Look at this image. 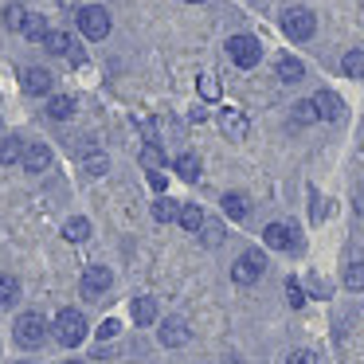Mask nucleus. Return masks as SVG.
I'll return each instance as SVG.
<instances>
[{"label":"nucleus","instance_id":"obj_36","mask_svg":"<svg viewBox=\"0 0 364 364\" xmlns=\"http://www.w3.org/2000/svg\"><path fill=\"white\" fill-rule=\"evenodd\" d=\"M98 337H102V341L118 337V321H102V329H98Z\"/></svg>","mask_w":364,"mask_h":364},{"label":"nucleus","instance_id":"obj_35","mask_svg":"<svg viewBox=\"0 0 364 364\" xmlns=\"http://www.w3.org/2000/svg\"><path fill=\"white\" fill-rule=\"evenodd\" d=\"M286 364H317V356L309 353V348H298V353L286 356Z\"/></svg>","mask_w":364,"mask_h":364},{"label":"nucleus","instance_id":"obj_26","mask_svg":"<svg viewBox=\"0 0 364 364\" xmlns=\"http://www.w3.org/2000/svg\"><path fill=\"white\" fill-rule=\"evenodd\" d=\"M141 168L145 173H161V168H165V153H161L157 145H145L141 149Z\"/></svg>","mask_w":364,"mask_h":364},{"label":"nucleus","instance_id":"obj_16","mask_svg":"<svg viewBox=\"0 0 364 364\" xmlns=\"http://www.w3.org/2000/svg\"><path fill=\"white\" fill-rule=\"evenodd\" d=\"M176 176H184V181H200V173H204V165H200L196 153H181V157L173 161Z\"/></svg>","mask_w":364,"mask_h":364},{"label":"nucleus","instance_id":"obj_7","mask_svg":"<svg viewBox=\"0 0 364 364\" xmlns=\"http://www.w3.org/2000/svg\"><path fill=\"white\" fill-rule=\"evenodd\" d=\"M262 239H267L270 251H301L298 228H294V223H270V228L262 231Z\"/></svg>","mask_w":364,"mask_h":364},{"label":"nucleus","instance_id":"obj_8","mask_svg":"<svg viewBox=\"0 0 364 364\" xmlns=\"http://www.w3.org/2000/svg\"><path fill=\"white\" fill-rule=\"evenodd\" d=\"M114 286V270L110 267H90L87 274H82L79 282V294L82 298H98V294H106Z\"/></svg>","mask_w":364,"mask_h":364},{"label":"nucleus","instance_id":"obj_23","mask_svg":"<svg viewBox=\"0 0 364 364\" xmlns=\"http://www.w3.org/2000/svg\"><path fill=\"white\" fill-rule=\"evenodd\" d=\"M71 114H75V98H67V95H55V98L48 102V118H51V122H67Z\"/></svg>","mask_w":364,"mask_h":364},{"label":"nucleus","instance_id":"obj_14","mask_svg":"<svg viewBox=\"0 0 364 364\" xmlns=\"http://www.w3.org/2000/svg\"><path fill=\"white\" fill-rule=\"evenodd\" d=\"M51 82H55V79H51V71H43V67H28V71H24V90H28V95H36V98L51 95Z\"/></svg>","mask_w":364,"mask_h":364},{"label":"nucleus","instance_id":"obj_39","mask_svg":"<svg viewBox=\"0 0 364 364\" xmlns=\"http://www.w3.org/2000/svg\"><path fill=\"white\" fill-rule=\"evenodd\" d=\"M67 364H82V360H67Z\"/></svg>","mask_w":364,"mask_h":364},{"label":"nucleus","instance_id":"obj_27","mask_svg":"<svg viewBox=\"0 0 364 364\" xmlns=\"http://www.w3.org/2000/svg\"><path fill=\"white\" fill-rule=\"evenodd\" d=\"M20 298V282L12 274H0V306H12Z\"/></svg>","mask_w":364,"mask_h":364},{"label":"nucleus","instance_id":"obj_38","mask_svg":"<svg viewBox=\"0 0 364 364\" xmlns=\"http://www.w3.org/2000/svg\"><path fill=\"white\" fill-rule=\"evenodd\" d=\"M188 4H204V0H188Z\"/></svg>","mask_w":364,"mask_h":364},{"label":"nucleus","instance_id":"obj_19","mask_svg":"<svg viewBox=\"0 0 364 364\" xmlns=\"http://www.w3.org/2000/svg\"><path fill=\"white\" fill-rule=\"evenodd\" d=\"M247 212H251V204H247L243 192H228V196H223V215H228V220H247Z\"/></svg>","mask_w":364,"mask_h":364},{"label":"nucleus","instance_id":"obj_6","mask_svg":"<svg viewBox=\"0 0 364 364\" xmlns=\"http://www.w3.org/2000/svg\"><path fill=\"white\" fill-rule=\"evenodd\" d=\"M262 270H267V255L262 251H243L235 259V267H231V278H235L239 286H255L262 278Z\"/></svg>","mask_w":364,"mask_h":364},{"label":"nucleus","instance_id":"obj_15","mask_svg":"<svg viewBox=\"0 0 364 364\" xmlns=\"http://www.w3.org/2000/svg\"><path fill=\"white\" fill-rule=\"evenodd\" d=\"M176 223H181L184 231H192V235H200V228H204V208L184 204L181 212H176Z\"/></svg>","mask_w":364,"mask_h":364},{"label":"nucleus","instance_id":"obj_29","mask_svg":"<svg viewBox=\"0 0 364 364\" xmlns=\"http://www.w3.org/2000/svg\"><path fill=\"white\" fill-rule=\"evenodd\" d=\"M345 286H348L353 294L364 290V262H353V267L345 270Z\"/></svg>","mask_w":364,"mask_h":364},{"label":"nucleus","instance_id":"obj_37","mask_svg":"<svg viewBox=\"0 0 364 364\" xmlns=\"http://www.w3.org/2000/svg\"><path fill=\"white\" fill-rule=\"evenodd\" d=\"M149 184H153V188H157V192H165V176H161V173H149Z\"/></svg>","mask_w":364,"mask_h":364},{"label":"nucleus","instance_id":"obj_32","mask_svg":"<svg viewBox=\"0 0 364 364\" xmlns=\"http://www.w3.org/2000/svg\"><path fill=\"white\" fill-rule=\"evenodd\" d=\"M82 165H87V173H90V176H102L106 168H110V161H106V153H90V157L82 161Z\"/></svg>","mask_w":364,"mask_h":364},{"label":"nucleus","instance_id":"obj_4","mask_svg":"<svg viewBox=\"0 0 364 364\" xmlns=\"http://www.w3.org/2000/svg\"><path fill=\"white\" fill-rule=\"evenodd\" d=\"M228 55L235 67H243V71H251V67H259L262 59V43L255 40V36H231L228 40Z\"/></svg>","mask_w":364,"mask_h":364},{"label":"nucleus","instance_id":"obj_2","mask_svg":"<svg viewBox=\"0 0 364 364\" xmlns=\"http://www.w3.org/2000/svg\"><path fill=\"white\" fill-rule=\"evenodd\" d=\"M75 20H79V32L87 36L90 43L110 36V12H106L102 4H82V9L75 12Z\"/></svg>","mask_w":364,"mask_h":364},{"label":"nucleus","instance_id":"obj_3","mask_svg":"<svg viewBox=\"0 0 364 364\" xmlns=\"http://www.w3.org/2000/svg\"><path fill=\"white\" fill-rule=\"evenodd\" d=\"M12 333H16V345L20 348H43V345H48V321H43V317L40 314H20L16 317V329H12Z\"/></svg>","mask_w":364,"mask_h":364},{"label":"nucleus","instance_id":"obj_17","mask_svg":"<svg viewBox=\"0 0 364 364\" xmlns=\"http://www.w3.org/2000/svg\"><path fill=\"white\" fill-rule=\"evenodd\" d=\"M274 71H278V79H282V82H301V79H306V67H301V59H294V55H282Z\"/></svg>","mask_w":364,"mask_h":364},{"label":"nucleus","instance_id":"obj_1","mask_svg":"<svg viewBox=\"0 0 364 364\" xmlns=\"http://www.w3.org/2000/svg\"><path fill=\"white\" fill-rule=\"evenodd\" d=\"M51 333H55L59 345L75 348V345H82V341H87V317H82L79 309H59V317H55V325H51Z\"/></svg>","mask_w":364,"mask_h":364},{"label":"nucleus","instance_id":"obj_24","mask_svg":"<svg viewBox=\"0 0 364 364\" xmlns=\"http://www.w3.org/2000/svg\"><path fill=\"white\" fill-rule=\"evenodd\" d=\"M176 212H181V204L168 200V196H161L157 204H153V220L157 223H176Z\"/></svg>","mask_w":364,"mask_h":364},{"label":"nucleus","instance_id":"obj_10","mask_svg":"<svg viewBox=\"0 0 364 364\" xmlns=\"http://www.w3.org/2000/svg\"><path fill=\"white\" fill-rule=\"evenodd\" d=\"M309 102H314V114H317V118H325V122H341V114H345V102H341L333 90H317Z\"/></svg>","mask_w":364,"mask_h":364},{"label":"nucleus","instance_id":"obj_22","mask_svg":"<svg viewBox=\"0 0 364 364\" xmlns=\"http://www.w3.org/2000/svg\"><path fill=\"white\" fill-rule=\"evenodd\" d=\"M24 161V141L20 137H4L0 141V165H20Z\"/></svg>","mask_w":364,"mask_h":364},{"label":"nucleus","instance_id":"obj_34","mask_svg":"<svg viewBox=\"0 0 364 364\" xmlns=\"http://www.w3.org/2000/svg\"><path fill=\"white\" fill-rule=\"evenodd\" d=\"M286 298H290V306H294V309H301V306H306V290H301V286L294 282V278L286 282Z\"/></svg>","mask_w":364,"mask_h":364},{"label":"nucleus","instance_id":"obj_28","mask_svg":"<svg viewBox=\"0 0 364 364\" xmlns=\"http://www.w3.org/2000/svg\"><path fill=\"white\" fill-rule=\"evenodd\" d=\"M24 20H28L24 4H9V9H4V28H12V32H20V28H24Z\"/></svg>","mask_w":364,"mask_h":364},{"label":"nucleus","instance_id":"obj_9","mask_svg":"<svg viewBox=\"0 0 364 364\" xmlns=\"http://www.w3.org/2000/svg\"><path fill=\"white\" fill-rule=\"evenodd\" d=\"M43 48H48L51 55H67L71 63H82V59H87V55H82V48L75 43V36H71V32H48Z\"/></svg>","mask_w":364,"mask_h":364},{"label":"nucleus","instance_id":"obj_18","mask_svg":"<svg viewBox=\"0 0 364 364\" xmlns=\"http://www.w3.org/2000/svg\"><path fill=\"white\" fill-rule=\"evenodd\" d=\"M20 32H24L32 43H43V40H48L51 28H48V20H43L40 12H28V20H24V28H20Z\"/></svg>","mask_w":364,"mask_h":364},{"label":"nucleus","instance_id":"obj_31","mask_svg":"<svg viewBox=\"0 0 364 364\" xmlns=\"http://www.w3.org/2000/svg\"><path fill=\"white\" fill-rule=\"evenodd\" d=\"M200 239H204L208 247H220V243H223V223H208V220H204V228H200Z\"/></svg>","mask_w":364,"mask_h":364},{"label":"nucleus","instance_id":"obj_30","mask_svg":"<svg viewBox=\"0 0 364 364\" xmlns=\"http://www.w3.org/2000/svg\"><path fill=\"white\" fill-rule=\"evenodd\" d=\"M200 98H204V102H215V98H220V79H215V75H200Z\"/></svg>","mask_w":364,"mask_h":364},{"label":"nucleus","instance_id":"obj_25","mask_svg":"<svg viewBox=\"0 0 364 364\" xmlns=\"http://www.w3.org/2000/svg\"><path fill=\"white\" fill-rule=\"evenodd\" d=\"M341 71H345L348 79H364V51H345V59H341Z\"/></svg>","mask_w":364,"mask_h":364},{"label":"nucleus","instance_id":"obj_21","mask_svg":"<svg viewBox=\"0 0 364 364\" xmlns=\"http://www.w3.org/2000/svg\"><path fill=\"white\" fill-rule=\"evenodd\" d=\"M63 239H67V243H82V239H90V220L71 215V220L63 223Z\"/></svg>","mask_w":364,"mask_h":364},{"label":"nucleus","instance_id":"obj_12","mask_svg":"<svg viewBox=\"0 0 364 364\" xmlns=\"http://www.w3.org/2000/svg\"><path fill=\"white\" fill-rule=\"evenodd\" d=\"M20 165H24L32 176L36 173H48V168H51V149H48V145H40V141L24 145V161H20Z\"/></svg>","mask_w":364,"mask_h":364},{"label":"nucleus","instance_id":"obj_40","mask_svg":"<svg viewBox=\"0 0 364 364\" xmlns=\"http://www.w3.org/2000/svg\"><path fill=\"white\" fill-rule=\"evenodd\" d=\"M20 364H28V360H20Z\"/></svg>","mask_w":364,"mask_h":364},{"label":"nucleus","instance_id":"obj_33","mask_svg":"<svg viewBox=\"0 0 364 364\" xmlns=\"http://www.w3.org/2000/svg\"><path fill=\"white\" fill-rule=\"evenodd\" d=\"M317 114H314V102H294V122H298V126H309V122H314Z\"/></svg>","mask_w":364,"mask_h":364},{"label":"nucleus","instance_id":"obj_11","mask_svg":"<svg viewBox=\"0 0 364 364\" xmlns=\"http://www.w3.org/2000/svg\"><path fill=\"white\" fill-rule=\"evenodd\" d=\"M184 341H188V325H184V317H165V321H161V345L181 348Z\"/></svg>","mask_w":364,"mask_h":364},{"label":"nucleus","instance_id":"obj_5","mask_svg":"<svg viewBox=\"0 0 364 364\" xmlns=\"http://www.w3.org/2000/svg\"><path fill=\"white\" fill-rule=\"evenodd\" d=\"M282 32L290 36V40H314V32H317V16L309 9H286L282 12Z\"/></svg>","mask_w":364,"mask_h":364},{"label":"nucleus","instance_id":"obj_13","mask_svg":"<svg viewBox=\"0 0 364 364\" xmlns=\"http://www.w3.org/2000/svg\"><path fill=\"white\" fill-rule=\"evenodd\" d=\"M220 129L231 137V141H243L251 126H247V114H239V110H220Z\"/></svg>","mask_w":364,"mask_h":364},{"label":"nucleus","instance_id":"obj_20","mask_svg":"<svg viewBox=\"0 0 364 364\" xmlns=\"http://www.w3.org/2000/svg\"><path fill=\"white\" fill-rule=\"evenodd\" d=\"M129 314H134L137 325H153V321H157V301H153V298H134Z\"/></svg>","mask_w":364,"mask_h":364}]
</instances>
